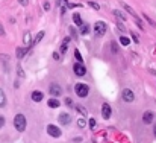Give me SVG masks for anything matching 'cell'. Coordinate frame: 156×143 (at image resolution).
<instances>
[{
	"label": "cell",
	"instance_id": "1",
	"mask_svg": "<svg viewBox=\"0 0 156 143\" xmlns=\"http://www.w3.org/2000/svg\"><path fill=\"white\" fill-rule=\"evenodd\" d=\"M14 126L18 129V131H24V128H26V117L23 114H17L14 117Z\"/></svg>",
	"mask_w": 156,
	"mask_h": 143
},
{
	"label": "cell",
	"instance_id": "2",
	"mask_svg": "<svg viewBox=\"0 0 156 143\" xmlns=\"http://www.w3.org/2000/svg\"><path fill=\"white\" fill-rule=\"evenodd\" d=\"M74 91H76V95H77V96L85 97V96H88V93H90V87H88L87 84H76Z\"/></svg>",
	"mask_w": 156,
	"mask_h": 143
},
{
	"label": "cell",
	"instance_id": "3",
	"mask_svg": "<svg viewBox=\"0 0 156 143\" xmlns=\"http://www.w3.org/2000/svg\"><path fill=\"white\" fill-rule=\"evenodd\" d=\"M94 32L97 37H102V35L106 34V23L105 21H97L94 24Z\"/></svg>",
	"mask_w": 156,
	"mask_h": 143
},
{
	"label": "cell",
	"instance_id": "4",
	"mask_svg": "<svg viewBox=\"0 0 156 143\" xmlns=\"http://www.w3.org/2000/svg\"><path fill=\"white\" fill-rule=\"evenodd\" d=\"M73 70H74V73L77 75V76H85V73H87V69H85V66H83L82 62H77V64H74Z\"/></svg>",
	"mask_w": 156,
	"mask_h": 143
},
{
	"label": "cell",
	"instance_id": "5",
	"mask_svg": "<svg viewBox=\"0 0 156 143\" xmlns=\"http://www.w3.org/2000/svg\"><path fill=\"white\" fill-rule=\"evenodd\" d=\"M123 8H124V9H126L127 12H129V14H130V15H133V17H135V20H136V23H138V26H140V28L142 29V28H144V26H142V23H141V20L140 19H138V15H136V12L135 11H133L132 9V8L130 6H129V5H124V3H123Z\"/></svg>",
	"mask_w": 156,
	"mask_h": 143
},
{
	"label": "cell",
	"instance_id": "6",
	"mask_svg": "<svg viewBox=\"0 0 156 143\" xmlns=\"http://www.w3.org/2000/svg\"><path fill=\"white\" fill-rule=\"evenodd\" d=\"M123 99L126 101V102H133V99H135V95H133L132 90L124 88V90H123Z\"/></svg>",
	"mask_w": 156,
	"mask_h": 143
},
{
	"label": "cell",
	"instance_id": "7",
	"mask_svg": "<svg viewBox=\"0 0 156 143\" xmlns=\"http://www.w3.org/2000/svg\"><path fill=\"white\" fill-rule=\"evenodd\" d=\"M47 132L50 134L52 137H59L61 136V129L58 126H55V125H49V126H47Z\"/></svg>",
	"mask_w": 156,
	"mask_h": 143
},
{
	"label": "cell",
	"instance_id": "8",
	"mask_svg": "<svg viewBox=\"0 0 156 143\" xmlns=\"http://www.w3.org/2000/svg\"><path fill=\"white\" fill-rule=\"evenodd\" d=\"M111 114H112V111H111L109 104H103V107H102V116H103L105 119H109Z\"/></svg>",
	"mask_w": 156,
	"mask_h": 143
},
{
	"label": "cell",
	"instance_id": "9",
	"mask_svg": "<svg viewBox=\"0 0 156 143\" xmlns=\"http://www.w3.org/2000/svg\"><path fill=\"white\" fill-rule=\"evenodd\" d=\"M62 93V88L58 85V84H52L50 85V95L52 96H59Z\"/></svg>",
	"mask_w": 156,
	"mask_h": 143
},
{
	"label": "cell",
	"instance_id": "10",
	"mask_svg": "<svg viewBox=\"0 0 156 143\" xmlns=\"http://www.w3.org/2000/svg\"><path fill=\"white\" fill-rule=\"evenodd\" d=\"M142 122L144 123H151L153 122V113H151V111H146V113L142 114Z\"/></svg>",
	"mask_w": 156,
	"mask_h": 143
},
{
	"label": "cell",
	"instance_id": "11",
	"mask_svg": "<svg viewBox=\"0 0 156 143\" xmlns=\"http://www.w3.org/2000/svg\"><path fill=\"white\" fill-rule=\"evenodd\" d=\"M59 122H61L62 125H68V123L71 122V117H70V114H67V113H62V114L59 116Z\"/></svg>",
	"mask_w": 156,
	"mask_h": 143
},
{
	"label": "cell",
	"instance_id": "12",
	"mask_svg": "<svg viewBox=\"0 0 156 143\" xmlns=\"http://www.w3.org/2000/svg\"><path fill=\"white\" fill-rule=\"evenodd\" d=\"M32 101L41 102V101H43V93H41V91H33V93H32Z\"/></svg>",
	"mask_w": 156,
	"mask_h": 143
},
{
	"label": "cell",
	"instance_id": "13",
	"mask_svg": "<svg viewBox=\"0 0 156 143\" xmlns=\"http://www.w3.org/2000/svg\"><path fill=\"white\" fill-rule=\"evenodd\" d=\"M73 21L76 23V26H81V28L83 26V23H82V19H81V15H79V14H74V15H73Z\"/></svg>",
	"mask_w": 156,
	"mask_h": 143
},
{
	"label": "cell",
	"instance_id": "14",
	"mask_svg": "<svg viewBox=\"0 0 156 143\" xmlns=\"http://www.w3.org/2000/svg\"><path fill=\"white\" fill-rule=\"evenodd\" d=\"M5 105H6V96H5V93H3V90L0 88V108L5 107Z\"/></svg>",
	"mask_w": 156,
	"mask_h": 143
},
{
	"label": "cell",
	"instance_id": "15",
	"mask_svg": "<svg viewBox=\"0 0 156 143\" xmlns=\"http://www.w3.org/2000/svg\"><path fill=\"white\" fill-rule=\"evenodd\" d=\"M114 15L117 17L118 20H121V21H126V15H124L123 12H120V11H117V9H115V11H114Z\"/></svg>",
	"mask_w": 156,
	"mask_h": 143
},
{
	"label": "cell",
	"instance_id": "16",
	"mask_svg": "<svg viewBox=\"0 0 156 143\" xmlns=\"http://www.w3.org/2000/svg\"><path fill=\"white\" fill-rule=\"evenodd\" d=\"M49 107H50V108H58V107H59V101L58 99H50L49 101Z\"/></svg>",
	"mask_w": 156,
	"mask_h": 143
},
{
	"label": "cell",
	"instance_id": "17",
	"mask_svg": "<svg viewBox=\"0 0 156 143\" xmlns=\"http://www.w3.org/2000/svg\"><path fill=\"white\" fill-rule=\"evenodd\" d=\"M88 32H90V26H88V24H83L82 28H81V34H82V35H87Z\"/></svg>",
	"mask_w": 156,
	"mask_h": 143
},
{
	"label": "cell",
	"instance_id": "18",
	"mask_svg": "<svg viewBox=\"0 0 156 143\" xmlns=\"http://www.w3.org/2000/svg\"><path fill=\"white\" fill-rule=\"evenodd\" d=\"M26 52H28V50H26V49H23V47L17 49V56H18V58H21V56H23V55H24Z\"/></svg>",
	"mask_w": 156,
	"mask_h": 143
},
{
	"label": "cell",
	"instance_id": "19",
	"mask_svg": "<svg viewBox=\"0 0 156 143\" xmlns=\"http://www.w3.org/2000/svg\"><path fill=\"white\" fill-rule=\"evenodd\" d=\"M120 43H121L123 46H129V43H130V41H129L127 37H121V38H120Z\"/></svg>",
	"mask_w": 156,
	"mask_h": 143
},
{
	"label": "cell",
	"instance_id": "20",
	"mask_svg": "<svg viewBox=\"0 0 156 143\" xmlns=\"http://www.w3.org/2000/svg\"><path fill=\"white\" fill-rule=\"evenodd\" d=\"M44 37V32H39L38 35H37V38H35V41H33V44H37V43H39L41 41V38Z\"/></svg>",
	"mask_w": 156,
	"mask_h": 143
},
{
	"label": "cell",
	"instance_id": "21",
	"mask_svg": "<svg viewBox=\"0 0 156 143\" xmlns=\"http://www.w3.org/2000/svg\"><path fill=\"white\" fill-rule=\"evenodd\" d=\"M76 110H79V111H81V113H82L83 116H87V114H88V113H87V110L83 108V107H81V105H76Z\"/></svg>",
	"mask_w": 156,
	"mask_h": 143
},
{
	"label": "cell",
	"instance_id": "22",
	"mask_svg": "<svg viewBox=\"0 0 156 143\" xmlns=\"http://www.w3.org/2000/svg\"><path fill=\"white\" fill-rule=\"evenodd\" d=\"M74 56H76V60H77L79 62H82V55L79 53V50H74Z\"/></svg>",
	"mask_w": 156,
	"mask_h": 143
},
{
	"label": "cell",
	"instance_id": "23",
	"mask_svg": "<svg viewBox=\"0 0 156 143\" xmlns=\"http://www.w3.org/2000/svg\"><path fill=\"white\" fill-rule=\"evenodd\" d=\"M23 40H24V43H26V44H29V43H30V34H29V32H28V34H24Z\"/></svg>",
	"mask_w": 156,
	"mask_h": 143
},
{
	"label": "cell",
	"instance_id": "24",
	"mask_svg": "<svg viewBox=\"0 0 156 143\" xmlns=\"http://www.w3.org/2000/svg\"><path fill=\"white\" fill-rule=\"evenodd\" d=\"M88 5H90V6H92L94 9H100V6L97 5V3H94V2H88Z\"/></svg>",
	"mask_w": 156,
	"mask_h": 143
},
{
	"label": "cell",
	"instance_id": "25",
	"mask_svg": "<svg viewBox=\"0 0 156 143\" xmlns=\"http://www.w3.org/2000/svg\"><path fill=\"white\" fill-rule=\"evenodd\" d=\"M77 125H79L81 128H83V126H85V120H83V119H79V120H77Z\"/></svg>",
	"mask_w": 156,
	"mask_h": 143
},
{
	"label": "cell",
	"instance_id": "26",
	"mask_svg": "<svg viewBox=\"0 0 156 143\" xmlns=\"http://www.w3.org/2000/svg\"><path fill=\"white\" fill-rule=\"evenodd\" d=\"M90 126H91V128L96 126V120H94V119H90Z\"/></svg>",
	"mask_w": 156,
	"mask_h": 143
},
{
	"label": "cell",
	"instance_id": "27",
	"mask_svg": "<svg viewBox=\"0 0 156 143\" xmlns=\"http://www.w3.org/2000/svg\"><path fill=\"white\" fill-rule=\"evenodd\" d=\"M3 125H5V119H3V117H2V116H0V128H2V126H3Z\"/></svg>",
	"mask_w": 156,
	"mask_h": 143
},
{
	"label": "cell",
	"instance_id": "28",
	"mask_svg": "<svg viewBox=\"0 0 156 143\" xmlns=\"http://www.w3.org/2000/svg\"><path fill=\"white\" fill-rule=\"evenodd\" d=\"M65 104L71 107V105H73V102H71V99H68V97H67V99H65Z\"/></svg>",
	"mask_w": 156,
	"mask_h": 143
},
{
	"label": "cell",
	"instance_id": "29",
	"mask_svg": "<svg viewBox=\"0 0 156 143\" xmlns=\"http://www.w3.org/2000/svg\"><path fill=\"white\" fill-rule=\"evenodd\" d=\"M132 38H133V41H135V43H138V41H140V40H138V37H136L135 34H132Z\"/></svg>",
	"mask_w": 156,
	"mask_h": 143
},
{
	"label": "cell",
	"instance_id": "30",
	"mask_svg": "<svg viewBox=\"0 0 156 143\" xmlns=\"http://www.w3.org/2000/svg\"><path fill=\"white\" fill-rule=\"evenodd\" d=\"M111 47H112V50H114V52H117V50H118V49H117V44H115V43H112V46H111Z\"/></svg>",
	"mask_w": 156,
	"mask_h": 143
},
{
	"label": "cell",
	"instance_id": "31",
	"mask_svg": "<svg viewBox=\"0 0 156 143\" xmlns=\"http://www.w3.org/2000/svg\"><path fill=\"white\" fill-rule=\"evenodd\" d=\"M18 2H20L23 6H26V5H28V0H18Z\"/></svg>",
	"mask_w": 156,
	"mask_h": 143
},
{
	"label": "cell",
	"instance_id": "32",
	"mask_svg": "<svg viewBox=\"0 0 156 143\" xmlns=\"http://www.w3.org/2000/svg\"><path fill=\"white\" fill-rule=\"evenodd\" d=\"M49 8H50V3L46 2V3H44V9H49Z\"/></svg>",
	"mask_w": 156,
	"mask_h": 143
},
{
	"label": "cell",
	"instance_id": "33",
	"mask_svg": "<svg viewBox=\"0 0 156 143\" xmlns=\"http://www.w3.org/2000/svg\"><path fill=\"white\" fill-rule=\"evenodd\" d=\"M0 35H5V30H3V28H2V24H0Z\"/></svg>",
	"mask_w": 156,
	"mask_h": 143
},
{
	"label": "cell",
	"instance_id": "34",
	"mask_svg": "<svg viewBox=\"0 0 156 143\" xmlns=\"http://www.w3.org/2000/svg\"><path fill=\"white\" fill-rule=\"evenodd\" d=\"M153 132H155V136H156V123H155V128H153Z\"/></svg>",
	"mask_w": 156,
	"mask_h": 143
}]
</instances>
